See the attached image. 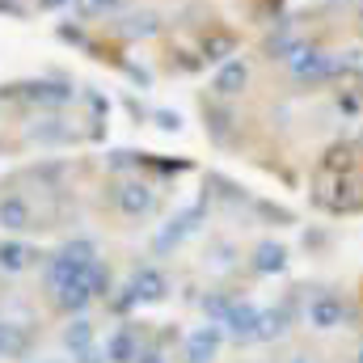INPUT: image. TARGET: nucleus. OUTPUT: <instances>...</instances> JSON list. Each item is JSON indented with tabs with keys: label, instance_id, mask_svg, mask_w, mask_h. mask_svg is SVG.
<instances>
[{
	"label": "nucleus",
	"instance_id": "1",
	"mask_svg": "<svg viewBox=\"0 0 363 363\" xmlns=\"http://www.w3.org/2000/svg\"><path fill=\"white\" fill-rule=\"evenodd\" d=\"M313 203L321 211H330V216H355V211H363V165H347V169L317 165Z\"/></svg>",
	"mask_w": 363,
	"mask_h": 363
},
{
	"label": "nucleus",
	"instance_id": "2",
	"mask_svg": "<svg viewBox=\"0 0 363 363\" xmlns=\"http://www.w3.org/2000/svg\"><path fill=\"white\" fill-rule=\"evenodd\" d=\"M304 321H308L317 334H330V330H342L347 321H359V313H355V304H351L347 296H338V291H330V287H317V291L308 296V304H304Z\"/></svg>",
	"mask_w": 363,
	"mask_h": 363
},
{
	"label": "nucleus",
	"instance_id": "3",
	"mask_svg": "<svg viewBox=\"0 0 363 363\" xmlns=\"http://www.w3.org/2000/svg\"><path fill=\"white\" fill-rule=\"evenodd\" d=\"M287 72H291V81L304 85V89H321V85H334V81H338L334 55L321 51V47H313V43H304V47L287 60Z\"/></svg>",
	"mask_w": 363,
	"mask_h": 363
},
{
	"label": "nucleus",
	"instance_id": "4",
	"mask_svg": "<svg viewBox=\"0 0 363 363\" xmlns=\"http://www.w3.org/2000/svg\"><path fill=\"white\" fill-rule=\"evenodd\" d=\"M291 321H296V296H287L279 308H267V313H262V321H258V342L283 338V334L291 330Z\"/></svg>",
	"mask_w": 363,
	"mask_h": 363
},
{
	"label": "nucleus",
	"instance_id": "5",
	"mask_svg": "<svg viewBox=\"0 0 363 363\" xmlns=\"http://www.w3.org/2000/svg\"><path fill=\"white\" fill-rule=\"evenodd\" d=\"M224 321H228V330H233V338H241V342H250V338H258V321H262V313H258L254 304H233Z\"/></svg>",
	"mask_w": 363,
	"mask_h": 363
},
{
	"label": "nucleus",
	"instance_id": "6",
	"mask_svg": "<svg viewBox=\"0 0 363 363\" xmlns=\"http://www.w3.org/2000/svg\"><path fill=\"white\" fill-rule=\"evenodd\" d=\"M254 271L258 274H283L287 271V250L274 245V241H262V245L254 250Z\"/></svg>",
	"mask_w": 363,
	"mask_h": 363
},
{
	"label": "nucleus",
	"instance_id": "7",
	"mask_svg": "<svg viewBox=\"0 0 363 363\" xmlns=\"http://www.w3.org/2000/svg\"><path fill=\"white\" fill-rule=\"evenodd\" d=\"M250 85V68L237 60V64H228V68H220V77H216V89L224 93V97H237V93Z\"/></svg>",
	"mask_w": 363,
	"mask_h": 363
},
{
	"label": "nucleus",
	"instance_id": "8",
	"mask_svg": "<svg viewBox=\"0 0 363 363\" xmlns=\"http://www.w3.org/2000/svg\"><path fill=\"white\" fill-rule=\"evenodd\" d=\"M216 347H220V334H216V330L194 334V342H190V363H211Z\"/></svg>",
	"mask_w": 363,
	"mask_h": 363
},
{
	"label": "nucleus",
	"instance_id": "9",
	"mask_svg": "<svg viewBox=\"0 0 363 363\" xmlns=\"http://www.w3.org/2000/svg\"><path fill=\"white\" fill-rule=\"evenodd\" d=\"M334 106H338V114L355 118V114H363V93L355 89V85H347V89H338V97H334Z\"/></svg>",
	"mask_w": 363,
	"mask_h": 363
},
{
	"label": "nucleus",
	"instance_id": "10",
	"mask_svg": "<svg viewBox=\"0 0 363 363\" xmlns=\"http://www.w3.org/2000/svg\"><path fill=\"white\" fill-rule=\"evenodd\" d=\"M300 47H304L300 38H291V34H283V38H274V43H271V60H283V64H287V60H291V55H296Z\"/></svg>",
	"mask_w": 363,
	"mask_h": 363
},
{
	"label": "nucleus",
	"instance_id": "11",
	"mask_svg": "<svg viewBox=\"0 0 363 363\" xmlns=\"http://www.w3.org/2000/svg\"><path fill=\"white\" fill-rule=\"evenodd\" d=\"M291 363H313L308 355H291Z\"/></svg>",
	"mask_w": 363,
	"mask_h": 363
},
{
	"label": "nucleus",
	"instance_id": "12",
	"mask_svg": "<svg viewBox=\"0 0 363 363\" xmlns=\"http://www.w3.org/2000/svg\"><path fill=\"white\" fill-rule=\"evenodd\" d=\"M359 363H363V342H359Z\"/></svg>",
	"mask_w": 363,
	"mask_h": 363
},
{
	"label": "nucleus",
	"instance_id": "13",
	"mask_svg": "<svg viewBox=\"0 0 363 363\" xmlns=\"http://www.w3.org/2000/svg\"><path fill=\"white\" fill-rule=\"evenodd\" d=\"M359 135H363V127H359Z\"/></svg>",
	"mask_w": 363,
	"mask_h": 363
}]
</instances>
